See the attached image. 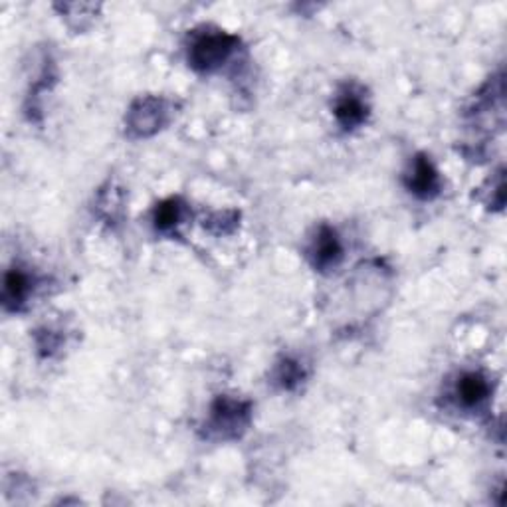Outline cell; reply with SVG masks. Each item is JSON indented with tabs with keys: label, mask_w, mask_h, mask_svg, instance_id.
Instances as JSON below:
<instances>
[{
	"label": "cell",
	"mask_w": 507,
	"mask_h": 507,
	"mask_svg": "<svg viewBox=\"0 0 507 507\" xmlns=\"http://www.w3.org/2000/svg\"><path fill=\"white\" fill-rule=\"evenodd\" d=\"M238 38L226 32H204L195 38V42L188 50V62L198 72H214L221 68L236 50Z\"/></svg>",
	"instance_id": "1"
},
{
	"label": "cell",
	"mask_w": 507,
	"mask_h": 507,
	"mask_svg": "<svg viewBox=\"0 0 507 507\" xmlns=\"http://www.w3.org/2000/svg\"><path fill=\"white\" fill-rule=\"evenodd\" d=\"M211 426L213 430L222 436V439H234L240 434L248 422H250V404L234 399H218L211 411Z\"/></svg>",
	"instance_id": "2"
},
{
	"label": "cell",
	"mask_w": 507,
	"mask_h": 507,
	"mask_svg": "<svg viewBox=\"0 0 507 507\" xmlns=\"http://www.w3.org/2000/svg\"><path fill=\"white\" fill-rule=\"evenodd\" d=\"M404 185L414 196L422 198V201H430V198L439 196L440 175H439V171H436L430 157H426L422 153L414 157L411 171L404 178Z\"/></svg>",
	"instance_id": "3"
},
{
	"label": "cell",
	"mask_w": 507,
	"mask_h": 507,
	"mask_svg": "<svg viewBox=\"0 0 507 507\" xmlns=\"http://www.w3.org/2000/svg\"><path fill=\"white\" fill-rule=\"evenodd\" d=\"M310 258L315 270L320 272L333 270L335 266H340L343 260V244L333 228L321 226L317 231L310 248Z\"/></svg>",
	"instance_id": "4"
},
{
	"label": "cell",
	"mask_w": 507,
	"mask_h": 507,
	"mask_svg": "<svg viewBox=\"0 0 507 507\" xmlns=\"http://www.w3.org/2000/svg\"><path fill=\"white\" fill-rule=\"evenodd\" d=\"M454 394L464 409H478L480 404L488 401L490 383L482 373H464L456 383Z\"/></svg>",
	"instance_id": "5"
},
{
	"label": "cell",
	"mask_w": 507,
	"mask_h": 507,
	"mask_svg": "<svg viewBox=\"0 0 507 507\" xmlns=\"http://www.w3.org/2000/svg\"><path fill=\"white\" fill-rule=\"evenodd\" d=\"M335 117L337 122L347 131L351 129L359 127L361 123H365L367 115H369V107L363 102V97L359 94H355L353 89H345L343 94H340L335 102Z\"/></svg>",
	"instance_id": "6"
},
{
	"label": "cell",
	"mask_w": 507,
	"mask_h": 507,
	"mask_svg": "<svg viewBox=\"0 0 507 507\" xmlns=\"http://www.w3.org/2000/svg\"><path fill=\"white\" fill-rule=\"evenodd\" d=\"M30 295V276L20 267H10L5 274L3 300L6 310H18Z\"/></svg>",
	"instance_id": "7"
},
{
	"label": "cell",
	"mask_w": 507,
	"mask_h": 507,
	"mask_svg": "<svg viewBox=\"0 0 507 507\" xmlns=\"http://www.w3.org/2000/svg\"><path fill=\"white\" fill-rule=\"evenodd\" d=\"M161 115L163 112L155 99H147V102H141L137 107H133L129 125H131V129H137L139 135L153 133L161 125Z\"/></svg>",
	"instance_id": "8"
},
{
	"label": "cell",
	"mask_w": 507,
	"mask_h": 507,
	"mask_svg": "<svg viewBox=\"0 0 507 507\" xmlns=\"http://www.w3.org/2000/svg\"><path fill=\"white\" fill-rule=\"evenodd\" d=\"M181 221H183V204L178 198H168V201H163L155 208L153 222L157 231L171 232L181 224Z\"/></svg>",
	"instance_id": "9"
},
{
	"label": "cell",
	"mask_w": 507,
	"mask_h": 507,
	"mask_svg": "<svg viewBox=\"0 0 507 507\" xmlns=\"http://www.w3.org/2000/svg\"><path fill=\"white\" fill-rule=\"evenodd\" d=\"M274 379L284 391H294L295 386L303 383V379H305L303 365L295 359H282L280 365L276 367Z\"/></svg>",
	"instance_id": "10"
}]
</instances>
